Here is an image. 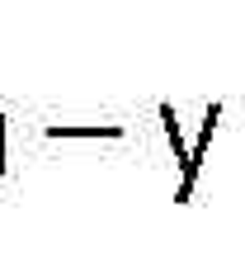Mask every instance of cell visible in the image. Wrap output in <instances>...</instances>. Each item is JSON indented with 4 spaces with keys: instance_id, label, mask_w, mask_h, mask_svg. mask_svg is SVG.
<instances>
[{
    "instance_id": "1",
    "label": "cell",
    "mask_w": 245,
    "mask_h": 255,
    "mask_svg": "<svg viewBox=\"0 0 245 255\" xmlns=\"http://www.w3.org/2000/svg\"><path fill=\"white\" fill-rule=\"evenodd\" d=\"M217 123H222V104H212V109L203 114L198 142H189V161H184V170H179V189H174L179 203L193 199V184H198V175H203V161H208V146H212V137H217Z\"/></svg>"
},
{
    "instance_id": "2",
    "label": "cell",
    "mask_w": 245,
    "mask_h": 255,
    "mask_svg": "<svg viewBox=\"0 0 245 255\" xmlns=\"http://www.w3.org/2000/svg\"><path fill=\"white\" fill-rule=\"evenodd\" d=\"M0 170H5V114H0Z\"/></svg>"
}]
</instances>
